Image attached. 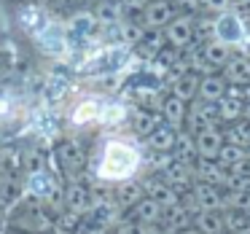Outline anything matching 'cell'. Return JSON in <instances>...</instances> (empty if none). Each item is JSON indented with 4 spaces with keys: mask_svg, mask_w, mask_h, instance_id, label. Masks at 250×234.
<instances>
[{
    "mask_svg": "<svg viewBox=\"0 0 250 234\" xmlns=\"http://www.w3.org/2000/svg\"><path fill=\"white\" fill-rule=\"evenodd\" d=\"M146 156L135 135H113L105 137L100 146L97 162H94V178L100 183L119 186L126 180H135L140 175Z\"/></svg>",
    "mask_w": 250,
    "mask_h": 234,
    "instance_id": "obj_1",
    "label": "cell"
},
{
    "mask_svg": "<svg viewBox=\"0 0 250 234\" xmlns=\"http://www.w3.org/2000/svg\"><path fill=\"white\" fill-rule=\"evenodd\" d=\"M212 24H215V38L229 49H239L242 54L250 49V24L248 17H242V11L229 8V11L212 14Z\"/></svg>",
    "mask_w": 250,
    "mask_h": 234,
    "instance_id": "obj_2",
    "label": "cell"
},
{
    "mask_svg": "<svg viewBox=\"0 0 250 234\" xmlns=\"http://www.w3.org/2000/svg\"><path fill=\"white\" fill-rule=\"evenodd\" d=\"M105 103H108V97H103V94H81V97L70 105V110H67V124H70L73 129L100 127Z\"/></svg>",
    "mask_w": 250,
    "mask_h": 234,
    "instance_id": "obj_3",
    "label": "cell"
},
{
    "mask_svg": "<svg viewBox=\"0 0 250 234\" xmlns=\"http://www.w3.org/2000/svg\"><path fill=\"white\" fill-rule=\"evenodd\" d=\"M164 38L169 46L175 49H188L196 43V17L194 14H183V17H175L172 22L164 27Z\"/></svg>",
    "mask_w": 250,
    "mask_h": 234,
    "instance_id": "obj_4",
    "label": "cell"
},
{
    "mask_svg": "<svg viewBox=\"0 0 250 234\" xmlns=\"http://www.w3.org/2000/svg\"><path fill=\"white\" fill-rule=\"evenodd\" d=\"M207 127H221L218 121V105L215 103H202V100H191L188 110H186V132L196 135V132L207 129Z\"/></svg>",
    "mask_w": 250,
    "mask_h": 234,
    "instance_id": "obj_5",
    "label": "cell"
},
{
    "mask_svg": "<svg viewBox=\"0 0 250 234\" xmlns=\"http://www.w3.org/2000/svg\"><path fill=\"white\" fill-rule=\"evenodd\" d=\"M178 17V8H175L172 0H151L146 8H143V27L146 30H164L172 19Z\"/></svg>",
    "mask_w": 250,
    "mask_h": 234,
    "instance_id": "obj_6",
    "label": "cell"
},
{
    "mask_svg": "<svg viewBox=\"0 0 250 234\" xmlns=\"http://www.w3.org/2000/svg\"><path fill=\"white\" fill-rule=\"evenodd\" d=\"M41 38V46H43V51L49 57H54V60H67L70 57V41H67V30L65 27H46L43 33L38 35Z\"/></svg>",
    "mask_w": 250,
    "mask_h": 234,
    "instance_id": "obj_7",
    "label": "cell"
},
{
    "mask_svg": "<svg viewBox=\"0 0 250 234\" xmlns=\"http://www.w3.org/2000/svg\"><path fill=\"white\" fill-rule=\"evenodd\" d=\"M223 143H226V137H223L221 127H207V129H202V132H196V135H194L196 153H199L202 159H218Z\"/></svg>",
    "mask_w": 250,
    "mask_h": 234,
    "instance_id": "obj_8",
    "label": "cell"
},
{
    "mask_svg": "<svg viewBox=\"0 0 250 234\" xmlns=\"http://www.w3.org/2000/svg\"><path fill=\"white\" fill-rule=\"evenodd\" d=\"M194 180H205V183H212V186H221L226 189L229 183V170L223 167L218 159H196L194 162Z\"/></svg>",
    "mask_w": 250,
    "mask_h": 234,
    "instance_id": "obj_9",
    "label": "cell"
},
{
    "mask_svg": "<svg viewBox=\"0 0 250 234\" xmlns=\"http://www.w3.org/2000/svg\"><path fill=\"white\" fill-rule=\"evenodd\" d=\"M191 196H194L196 205H199V213L202 210H221L223 213V189L221 186L205 183V180H194Z\"/></svg>",
    "mask_w": 250,
    "mask_h": 234,
    "instance_id": "obj_10",
    "label": "cell"
},
{
    "mask_svg": "<svg viewBox=\"0 0 250 234\" xmlns=\"http://www.w3.org/2000/svg\"><path fill=\"white\" fill-rule=\"evenodd\" d=\"M221 76L226 84H239V86H248L250 84V54H231V60L221 67Z\"/></svg>",
    "mask_w": 250,
    "mask_h": 234,
    "instance_id": "obj_11",
    "label": "cell"
},
{
    "mask_svg": "<svg viewBox=\"0 0 250 234\" xmlns=\"http://www.w3.org/2000/svg\"><path fill=\"white\" fill-rule=\"evenodd\" d=\"M92 205H94V196L86 186L81 183H70L65 189V210L67 213H76V215H86L92 213Z\"/></svg>",
    "mask_w": 250,
    "mask_h": 234,
    "instance_id": "obj_12",
    "label": "cell"
},
{
    "mask_svg": "<svg viewBox=\"0 0 250 234\" xmlns=\"http://www.w3.org/2000/svg\"><path fill=\"white\" fill-rule=\"evenodd\" d=\"M186 110H188V103H183L180 97H175L172 92L164 94L162 105H159V113H162V121L175 129H183L186 127Z\"/></svg>",
    "mask_w": 250,
    "mask_h": 234,
    "instance_id": "obj_13",
    "label": "cell"
},
{
    "mask_svg": "<svg viewBox=\"0 0 250 234\" xmlns=\"http://www.w3.org/2000/svg\"><path fill=\"white\" fill-rule=\"evenodd\" d=\"M178 135H180V129H175V127H169V124H159L156 129L146 137V148L153 153H172L175 143H178Z\"/></svg>",
    "mask_w": 250,
    "mask_h": 234,
    "instance_id": "obj_14",
    "label": "cell"
},
{
    "mask_svg": "<svg viewBox=\"0 0 250 234\" xmlns=\"http://www.w3.org/2000/svg\"><path fill=\"white\" fill-rule=\"evenodd\" d=\"M143 191H146V196H151V199L159 202L162 207H169V205H178V202H180V191H175L172 186L162 178V175H159V178L146 180V183H143Z\"/></svg>",
    "mask_w": 250,
    "mask_h": 234,
    "instance_id": "obj_15",
    "label": "cell"
},
{
    "mask_svg": "<svg viewBox=\"0 0 250 234\" xmlns=\"http://www.w3.org/2000/svg\"><path fill=\"white\" fill-rule=\"evenodd\" d=\"M159 175H162L175 191H180V194H186V191L194 186V167H191V164H183V162H172L164 172H159Z\"/></svg>",
    "mask_w": 250,
    "mask_h": 234,
    "instance_id": "obj_16",
    "label": "cell"
},
{
    "mask_svg": "<svg viewBox=\"0 0 250 234\" xmlns=\"http://www.w3.org/2000/svg\"><path fill=\"white\" fill-rule=\"evenodd\" d=\"M162 213H164V207L159 202H153L151 196H143L129 210V218H135L137 223H146V226H159L162 223Z\"/></svg>",
    "mask_w": 250,
    "mask_h": 234,
    "instance_id": "obj_17",
    "label": "cell"
},
{
    "mask_svg": "<svg viewBox=\"0 0 250 234\" xmlns=\"http://www.w3.org/2000/svg\"><path fill=\"white\" fill-rule=\"evenodd\" d=\"M132 132L135 137H148L159 124H162V113L159 110H151V108H137L132 110Z\"/></svg>",
    "mask_w": 250,
    "mask_h": 234,
    "instance_id": "obj_18",
    "label": "cell"
},
{
    "mask_svg": "<svg viewBox=\"0 0 250 234\" xmlns=\"http://www.w3.org/2000/svg\"><path fill=\"white\" fill-rule=\"evenodd\" d=\"M226 94V81H223L221 73H210V76H202L199 81V92H196V100L202 103H218Z\"/></svg>",
    "mask_w": 250,
    "mask_h": 234,
    "instance_id": "obj_19",
    "label": "cell"
},
{
    "mask_svg": "<svg viewBox=\"0 0 250 234\" xmlns=\"http://www.w3.org/2000/svg\"><path fill=\"white\" fill-rule=\"evenodd\" d=\"M57 156H60V164L65 170H70V172H76V170L83 167V159H86V153H83L81 143L73 140V137H67L65 143H60V151H57Z\"/></svg>",
    "mask_w": 250,
    "mask_h": 234,
    "instance_id": "obj_20",
    "label": "cell"
},
{
    "mask_svg": "<svg viewBox=\"0 0 250 234\" xmlns=\"http://www.w3.org/2000/svg\"><path fill=\"white\" fill-rule=\"evenodd\" d=\"M199 81H202V76H196L194 70H186L183 76H178L172 84H169V92H172L175 97H180L183 103H191V100H196Z\"/></svg>",
    "mask_w": 250,
    "mask_h": 234,
    "instance_id": "obj_21",
    "label": "cell"
},
{
    "mask_svg": "<svg viewBox=\"0 0 250 234\" xmlns=\"http://www.w3.org/2000/svg\"><path fill=\"white\" fill-rule=\"evenodd\" d=\"M191 221H194V215L180 202L164 207V213H162V229H167V232H183V229L191 226Z\"/></svg>",
    "mask_w": 250,
    "mask_h": 234,
    "instance_id": "obj_22",
    "label": "cell"
},
{
    "mask_svg": "<svg viewBox=\"0 0 250 234\" xmlns=\"http://www.w3.org/2000/svg\"><path fill=\"white\" fill-rule=\"evenodd\" d=\"M19 24H22L30 35L38 38V35L49 27V17H46V11L38 6H24L22 11H19Z\"/></svg>",
    "mask_w": 250,
    "mask_h": 234,
    "instance_id": "obj_23",
    "label": "cell"
},
{
    "mask_svg": "<svg viewBox=\"0 0 250 234\" xmlns=\"http://www.w3.org/2000/svg\"><path fill=\"white\" fill-rule=\"evenodd\" d=\"M191 226H194L196 232H202V234H226L221 210H202V213H196L194 221H191Z\"/></svg>",
    "mask_w": 250,
    "mask_h": 234,
    "instance_id": "obj_24",
    "label": "cell"
},
{
    "mask_svg": "<svg viewBox=\"0 0 250 234\" xmlns=\"http://www.w3.org/2000/svg\"><path fill=\"white\" fill-rule=\"evenodd\" d=\"M199 54L205 57L207 62H210L215 70H221L223 65H226L229 60H231V49H229L226 43H221L218 38H212V41H205V43L199 46Z\"/></svg>",
    "mask_w": 250,
    "mask_h": 234,
    "instance_id": "obj_25",
    "label": "cell"
},
{
    "mask_svg": "<svg viewBox=\"0 0 250 234\" xmlns=\"http://www.w3.org/2000/svg\"><path fill=\"white\" fill-rule=\"evenodd\" d=\"M146 196V191H143V183H135V180H126V183H119L116 186V205L121 207V210H132V207L137 205V202Z\"/></svg>",
    "mask_w": 250,
    "mask_h": 234,
    "instance_id": "obj_26",
    "label": "cell"
},
{
    "mask_svg": "<svg viewBox=\"0 0 250 234\" xmlns=\"http://www.w3.org/2000/svg\"><path fill=\"white\" fill-rule=\"evenodd\" d=\"M97 17L94 14H89V11H78V14H73L70 19H67V35H78V38H89V35L97 30Z\"/></svg>",
    "mask_w": 250,
    "mask_h": 234,
    "instance_id": "obj_27",
    "label": "cell"
},
{
    "mask_svg": "<svg viewBox=\"0 0 250 234\" xmlns=\"http://www.w3.org/2000/svg\"><path fill=\"white\" fill-rule=\"evenodd\" d=\"M172 156H175V162H183V164H191V167H194V162L199 159V153H196L194 135H191V132L180 129L178 143H175V148H172Z\"/></svg>",
    "mask_w": 250,
    "mask_h": 234,
    "instance_id": "obj_28",
    "label": "cell"
},
{
    "mask_svg": "<svg viewBox=\"0 0 250 234\" xmlns=\"http://www.w3.org/2000/svg\"><path fill=\"white\" fill-rule=\"evenodd\" d=\"M129 119V105L121 103V100H108L103 110V119H100V127H119Z\"/></svg>",
    "mask_w": 250,
    "mask_h": 234,
    "instance_id": "obj_29",
    "label": "cell"
},
{
    "mask_svg": "<svg viewBox=\"0 0 250 234\" xmlns=\"http://www.w3.org/2000/svg\"><path fill=\"white\" fill-rule=\"evenodd\" d=\"M218 121L223 124H231V121H239L245 116V103L242 100H234V97H226L223 94V100H218Z\"/></svg>",
    "mask_w": 250,
    "mask_h": 234,
    "instance_id": "obj_30",
    "label": "cell"
},
{
    "mask_svg": "<svg viewBox=\"0 0 250 234\" xmlns=\"http://www.w3.org/2000/svg\"><path fill=\"white\" fill-rule=\"evenodd\" d=\"M223 137L226 143H234V146H242V148H250V127L245 119L239 121H231V124H223Z\"/></svg>",
    "mask_w": 250,
    "mask_h": 234,
    "instance_id": "obj_31",
    "label": "cell"
},
{
    "mask_svg": "<svg viewBox=\"0 0 250 234\" xmlns=\"http://www.w3.org/2000/svg\"><path fill=\"white\" fill-rule=\"evenodd\" d=\"M19 100L11 89H0V124H8L19 116Z\"/></svg>",
    "mask_w": 250,
    "mask_h": 234,
    "instance_id": "obj_32",
    "label": "cell"
},
{
    "mask_svg": "<svg viewBox=\"0 0 250 234\" xmlns=\"http://www.w3.org/2000/svg\"><path fill=\"white\" fill-rule=\"evenodd\" d=\"M223 229H226V234H248V213L223 210Z\"/></svg>",
    "mask_w": 250,
    "mask_h": 234,
    "instance_id": "obj_33",
    "label": "cell"
},
{
    "mask_svg": "<svg viewBox=\"0 0 250 234\" xmlns=\"http://www.w3.org/2000/svg\"><path fill=\"white\" fill-rule=\"evenodd\" d=\"M159 229H162V223L159 226H146V223H137L135 218H126V221H119L113 226V234H156Z\"/></svg>",
    "mask_w": 250,
    "mask_h": 234,
    "instance_id": "obj_34",
    "label": "cell"
},
{
    "mask_svg": "<svg viewBox=\"0 0 250 234\" xmlns=\"http://www.w3.org/2000/svg\"><path fill=\"white\" fill-rule=\"evenodd\" d=\"M245 156H248V148H242V146H234V143H223L221 153H218V162H221L223 167H229V164H237V162H242Z\"/></svg>",
    "mask_w": 250,
    "mask_h": 234,
    "instance_id": "obj_35",
    "label": "cell"
},
{
    "mask_svg": "<svg viewBox=\"0 0 250 234\" xmlns=\"http://www.w3.org/2000/svg\"><path fill=\"white\" fill-rule=\"evenodd\" d=\"M24 167H27V175L46 170V151L43 148H30V151L24 153Z\"/></svg>",
    "mask_w": 250,
    "mask_h": 234,
    "instance_id": "obj_36",
    "label": "cell"
},
{
    "mask_svg": "<svg viewBox=\"0 0 250 234\" xmlns=\"http://www.w3.org/2000/svg\"><path fill=\"white\" fill-rule=\"evenodd\" d=\"M199 3H202V11L207 14H221L231 8V0H199Z\"/></svg>",
    "mask_w": 250,
    "mask_h": 234,
    "instance_id": "obj_37",
    "label": "cell"
},
{
    "mask_svg": "<svg viewBox=\"0 0 250 234\" xmlns=\"http://www.w3.org/2000/svg\"><path fill=\"white\" fill-rule=\"evenodd\" d=\"M119 3H121V8H124V14H137V11L143 14V8H146L151 0H119Z\"/></svg>",
    "mask_w": 250,
    "mask_h": 234,
    "instance_id": "obj_38",
    "label": "cell"
},
{
    "mask_svg": "<svg viewBox=\"0 0 250 234\" xmlns=\"http://www.w3.org/2000/svg\"><path fill=\"white\" fill-rule=\"evenodd\" d=\"M172 3H175V8H180V11H186V14H199L202 11L199 0H172Z\"/></svg>",
    "mask_w": 250,
    "mask_h": 234,
    "instance_id": "obj_39",
    "label": "cell"
},
{
    "mask_svg": "<svg viewBox=\"0 0 250 234\" xmlns=\"http://www.w3.org/2000/svg\"><path fill=\"white\" fill-rule=\"evenodd\" d=\"M6 229V213H3V207H0V232Z\"/></svg>",
    "mask_w": 250,
    "mask_h": 234,
    "instance_id": "obj_40",
    "label": "cell"
},
{
    "mask_svg": "<svg viewBox=\"0 0 250 234\" xmlns=\"http://www.w3.org/2000/svg\"><path fill=\"white\" fill-rule=\"evenodd\" d=\"M248 234H250V213H248Z\"/></svg>",
    "mask_w": 250,
    "mask_h": 234,
    "instance_id": "obj_41",
    "label": "cell"
},
{
    "mask_svg": "<svg viewBox=\"0 0 250 234\" xmlns=\"http://www.w3.org/2000/svg\"><path fill=\"white\" fill-rule=\"evenodd\" d=\"M0 137H3V124H0Z\"/></svg>",
    "mask_w": 250,
    "mask_h": 234,
    "instance_id": "obj_42",
    "label": "cell"
},
{
    "mask_svg": "<svg viewBox=\"0 0 250 234\" xmlns=\"http://www.w3.org/2000/svg\"><path fill=\"white\" fill-rule=\"evenodd\" d=\"M248 127H250V121H248Z\"/></svg>",
    "mask_w": 250,
    "mask_h": 234,
    "instance_id": "obj_43",
    "label": "cell"
}]
</instances>
